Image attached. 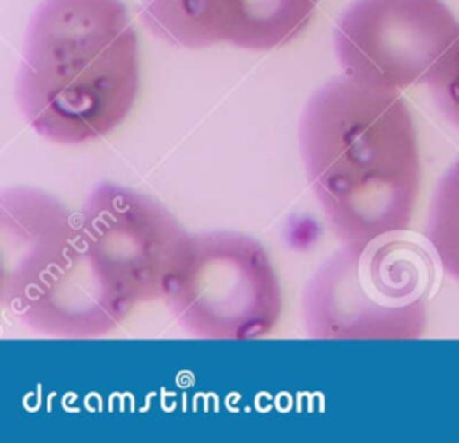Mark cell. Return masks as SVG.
Masks as SVG:
<instances>
[{"label":"cell","instance_id":"9","mask_svg":"<svg viewBox=\"0 0 459 443\" xmlns=\"http://www.w3.org/2000/svg\"><path fill=\"white\" fill-rule=\"evenodd\" d=\"M317 0H228L230 43L269 50L294 39L310 22Z\"/></svg>","mask_w":459,"mask_h":443},{"label":"cell","instance_id":"6","mask_svg":"<svg viewBox=\"0 0 459 443\" xmlns=\"http://www.w3.org/2000/svg\"><path fill=\"white\" fill-rule=\"evenodd\" d=\"M459 36L441 0H357L335 29V50L351 79L393 90L427 81Z\"/></svg>","mask_w":459,"mask_h":443},{"label":"cell","instance_id":"4","mask_svg":"<svg viewBox=\"0 0 459 443\" xmlns=\"http://www.w3.org/2000/svg\"><path fill=\"white\" fill-rule=\"evenodd\" d=\"M199 339H260L280 323L283 292L265 248L237 231L190 235L165 300Z\"/></svg>","mask_w":459,"mask_h":443},{"label":"cell","instance_id":"5","mask_svg":"<svg viewBox=\"0 0 459 443\" xmlns=\"http://www.w3.org/2000/svg\"><path fill=\"white\" fill-rule=\"evenodd\" d=\"M82 251L108 292L131 314L165 300L190 235L158 201L102 183L77 215Z\"/></svg>","mask_w":459,"mask_h":443},{"label":"cell","instance_id":"2","mask_svg":"<svg viewBox=\"0 0 459 443\" xmlns=\"http://www.w3.org/2000/svg\"><path fill=\"white\" fill-rule=\"evenodd\" d=\"M140 90L134 27L120 0H43L23 41L16 83L29 126L56 143L115 131Z\"/></svg>","mask_w":459,"mask_h":443},{"label":"cell","instance_id":"1","mask_svg":"<svg viewBox=\"0 0 459 443\" xmlns=\"http://www.w3.org/2000/svg\"><path fill=\"white\" fill-rule=\"evenodd\" d=\"M299 149L308 183L346 246L405 231L420 192V152L398 90L337 77L307 102Z\"/></svg>","mask_w":459,"mask_h":443},{"label":"cell","instance_id":"7","mask_svg":"<svg viewBox=\"0 0 459 443\" xmlns=\"http://www.w3.org/2000/svg\"><path fill=\"white\" fill-rule=\"evenodd\" d=\"M77 237V217L56 197L14 187L0 197L2 307H11L43 278Z\"/></svg>","mask_w":459,"mask_h":443},{"label":"cell","instance_id":"10","mask_svg":"<svg viewBox=\"0 0 459 443\" xmlns=\"http://www.w3.org/2000/svg\"><path fill=\"white\" fill-rule=\"evenodd\" d=\"M427 239L441 267L459 282V160L441 178L427 222Z\"/></svg>","mask_w":459,"mask_h":443},{"label":"cell","instance_id":"11","mask_svg":"<svg viewBox=\"0 0 459 443\" xmlns=\"http://www.w3.org/2000/svg\"><path fill=\"white\" fill-rule=\"evenodd\" d=\"M427 84L441 113L459 127V36L432 66Z\"/></svg>","mask_w":459,"mask_h":443},{"label":"cell","instance_id":"8","mask_svg":"<svg viewBox=\"0 0 459 443\" xmlns=\"http://www.w3.org/2000/svg\"><path fill=\"white\" fill-rule=\"evenodd\" d=\"M142 18L158 38L174 47L230 43L228 0H142Z\"/></svg>","mask_w":459,"mask_h":443},{"label":"cell","instance_id":"3","mask_svg":"<svg viewBox=\"0 0 459 443\" xmlns=\"http://www.w3.org/2000/svg\"><path fill=\"white\" fill-rule=\"evenodd\" d=\"M427 262L393 237L346 246L310 278L303 321L314 339H414L425 326Z\"/></svg>","mask_w":459,"mask_h":443}]
</instances>
